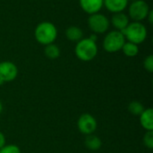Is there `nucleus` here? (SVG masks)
Masks as SVG:
<instances>
[{
    "label": "nucleus",
    "instance_id": "f257e3e1",
    "mask_svg": "<svg viewBox=\"0 0 153 153\" xmlns=\"http://www.w3.org/2000/svg\"><path fill=\"white\" fill-rule=\"evenodd\" d=\"M57 33V29L53 22L44 21L36 26L34 30V38L39 44L47 46L56 41Z\"/></svg>",
    "mask_w": 153,
    "mask_h": 153
},
{
    "label": "nucleus",
    "instance_id": "f03ea898",
    "mask_svg": "<svg viewBox=\"0 0 153 153\" xmlns=\"http://www.w3.org/2000/svg\"><path fill=\"white\" fill-rule=\"evenodd\" d=\"M99 53L97 42L89 38H82L76 42L74 48V54L76 57L82 62H90L93 60Z\"/></svg>",
    "mask_w": 153,
    "mask_h": 153
},
{
    "label": "nucleus",
    "instance_id": "7ed1b4c3",
    "mask_svg": "<svg viewBox=\"0 0 153 153\" xmlns=\"http://www.w3.org/2000/svg\"><path fill=\"white\" fill-rule=\"evenodd\" d=\"M126 41L140 45L143 43L148 36L146 26L141 22H130V23L122 31Z\"/></svg>",
    "mask_w": 153,
    "mask_h": 153
},
{
    "label": "nucleus",
    "instance_id": "20e7f679",
    "mask_svg": "<svg viewBox=\"0 0 153 153\" xmlns=\"http://www.w3.org/2000/svg\"><path fill=\"white\" fill-rule=\"evenodd\" d=\"M126 41V38L121 31L113 30L105 35L102 47L103 49L108 53H117L121 51Z\"/></svg>",
    "mask_w": 153,
    "mask_h": 153
},
{
    "label": "nucleus",
    "instance_id": "39448f33",
    "mask_svg": "<svg viewBox=\"0 0 153 153\" xmlns=\"http://www.w3.org/2000/svg\"><path fill=\"white\" fill-rule=\"evenodd\" d=\"M128 16L132 22H143L146 20L152 10L149 4L144 0H135L128 4Z\"/></svg>",
    "mask_w": 153,
    "mask_h": 153
},
{
    "label": "nucleus",
    "instance_id": "423d86ee",
    "mask_svg": "<svg viewBox=\"0 0 153 153\" xmlns=\"http://www.w3.org/2000/svg\"><path fill=\"white\" fill-rule=\"evenodd\" d=\"M87 23L90 30L96 35L106 33L110 27V20L101 13L89 15Z\"/></svg>",
    "mask_w": 153,
    "mask_h": 153
},
{
    "label": "nucleus",
    "instance_id": "0eeeda50",
    "mask_svg": "<svg viewBox=\"0 0 153 153\" xmlns=\"http://www.w3.org/2000/svg\"><path fill=\"white\" fill-rule=\"evenodd\" d=\"M77 128L81 134L90 135L96 132L98 128V122L91 114L84 113L82 114L77 120Z\"/></svg>",
    "mask_w": 153,
    "mask_h": 153
},
{
    "label": "nucleus",
    "instance_id": "6e6552de",
    "mask_svg": "<svg viewBox=\"0 0 153 153\" xmlns=\"http://www.w3.org/2000/svg\"><path fill=\"white\" fill-rule=\"evenodd\" d=\"M18 67L11 61L5 60L0 62V79L4 82H13L18 76Z\"/></svg>",
    "mask_w": 153,
    "mask_h": 153
},
{
    "label": "nucleus",
    "instance_id": "1a4fd4ad",
    "mask_svg": "<svg viewBox=\"0 0 153 153\" xmlns=\"http://www.w3.org/2000/svg\"><path fill=\"white\" fill-rule=\"evenodd\" d=\"M82 10L89 15L100 13L103 8V0H79Z\"/></svg>",
    "mask_w": 153,
    "mask_h": 153
},
{
    "label": "nucleus",
    "instance_id": "9d476101",
    "mask_svg": "<svg viewBox=\"0 0 153 153\" xmlns=\"http://www.w3.org/2000/svg\"><path fill=\"white\" fill-rule=\"evenodd\" d=\"M129 23H130V18L124 12L113 13L110 20V24H112L115 30L119 31H122L125 28H126V26Z\"/></svg>",
    "mask_w": 153,
    "mask_h": 153
},
{
    "label": "nucleus",
    "instance_id": "9b49d317",
    "mask_svg": "<svg viewBox=\"0 0 153 153\" xmlns=\"http://www.w3.org/2000/svg\"><path fill=\"white\" fill-rule=\"evenodd\" d=\"M128 4V0H103V6L112 13L124 12Z\"/></svg>",
    "mask_w": 153,
    "mask_h": 153
},
{
    "label": "nucleus",
    "instance_id": "f8f14e48",
    "mask_svg": "<svg viewBox=\"0 0 153 153\" xmlns=\"http://www.w3.org/2000/svg\"><path fill=\"white\" fill-rule=\"evenodd\" d=\"M140 124L142 127L147 131H153V109L152 108H147L139 116Z\"/></svg>",
    "mask_w": 153,
    "mask_h": 153
},
{
    "label": "nucleus",
    "instance_id": "ddd939ff",
    "mask_svg": "<svg viewBox=\"0 0 153 153\" xmlns=\"http://www.w3.org/2000/svg\"><path fill=\"white\" fill-rule=\"evenodd\" d=\"M65 37L72 42H78L83 38V31L79 26L72 25L65 30Z\"/></svg>",
    "mask_w": 153,
    "mask_h": 153
},
{
    "label": "nucleus",
    "instance_id": "4468645a",
    "mask_svg": "<svg viewBox=\"0 0 153 153\" xmlns=\"http://www.w3.org/2000/svg\"><path fill=\"white\" fill-rule=\"evenodd\" d=\"M84 145L88 150L92 151V152H96L101 148L102 141L98 135L92 134L90 135H86V138L84 140Z\"/></svg>",
    "mask_w": 153,
    "mask_h": 153
},
{
    "label": "nucleus",
    "instance_id": "2eb2a0df",
    "mask_svg": "<svg viewBox=\"0 0 153 153\" xmlns=\"http://www.w3.org/2000/svg\"><path fill=\"white\" fill-rule=\"evenodd\" d=\"M44 54L48 59L55 60V59H57L60 56L61 50H60V48L56 44L51 43V44H48V45L45 46Z\"/></svg>",
    "mask_w": 153,
    "mask_h": 153
},
{
    "label": "nucleus",
    "instance_id": "dca6fc26",
    "mask_svg": "<svg viewBox=\"0 0 153 153\" xmlns=\"http://www.w3.org/2000/svg\"><path fill=\"white\" fill-rule=\"evenodd\" d=\"M121 51L127 57H134L139 54V45H136L129 41H126Z\"/></svg>",
    "mask_w": 153,
    "mask_h": 153
},
{
    "label": "nucleus",
    "instance_id": "f3484780",
    "mask_svg": "<svg viewBox=\"0 0 153 153\" xmlns=\"http://www.w3.org/2000/svg\"><path fill=\"white\" fill-rule=\"evenodd\" d=\"M127 109H128L129 113H131L132 115L139 117L143 112L145 108H144V106L143 105L142 102H140L138 100H133L128 104Z\"/></svg>",
    "mask_w": 153,
    "mask_h": 153
},
{
    "label": "nucleus",
    "instance_id": "a211bd4d",
    "mask_svg": "<svg viewBox=\"0 0 153 153\" xmlns=\"http://www.w3.org/2000/svg\"><path fill=\"white\" fill-rule=\"evenodd\" d=\"M143 143L144 146L150 150L153 149V131H147L143 138Z\"/></svg>",
    "mask_w": 153,
    "mask_h": 153
},
{
    "label": "nucleus",
    "instance_id": "6ab92c4d",
    "mask_svg": "<svg viewBox=\"0 0 153 153\" xmlns=\"http://www.w3.org/2000/svg\"><path fill=\"white\" fill-rule=\"evenodd\" d=\"M0 153H22V152L16 144H5L0 149Z\"/></svg>",
    "mask_w": 153,
    "mask_h": 153
},
{
    "label": "nucleus",
    "instance_id": "aec40b11",
    "mask_svg": "<svg viewBox=\"0 0 153 153\" xmlns=\"http://www.w3.org/2000/svg\"><path fill=\"white\" fill-rule=\"evenodd\" d=\"M143 67L144 69L149 72L150 74H152L153 72V56L152 55H149L148 56L145 57V59L143 60Z\"/></svg>",
    "mask_w": 153,
    "mask_h": 153
},
{
    "label": "nucleus",
    "instance_id": "412c9836",
    "mask_svg": "<svg viewBox=\"0 0 153 153\" xmlns=\"http://www.w3.org/2000/svg\"><path fill=\"white\" fill-rule=\"evenodd\" d=\"M6 144V139H5V136L4 134H3V132L0 131V149L2 147H4V145Z\"/></svg>",
    "mask_w": 153,
    "mask_h": 153
},
{
    "label": "nucleus",
    "instance_id": "4be33fe9",
    "mask_svg": "<svg viewBox=\"0 0 153 153\" xmlns=\"http://www.w3.org/2000/svg\"><path fill=\"white\" fill-rule=\"evenodd\" d=\"M146 20H147V21L150 22V24H152L153 23V11L152 10H151V11H150V13H149V14H148V16H147Z\"/></svg>",
    "mask_w": 153,
    "mask_h": 153
},
{
    "label": "nucleus",
    "instance_id": "5701e85b",
    "mask_svg": "<svg viewBox=\"0 0 153 153\" xmlns=\"http://www.w3.org/2000/svg\"><path fill=\"white\" fill-rule=\"evenodd\" d=\"M89 39H91V40H93V41L97 42V39H98V35H96V34L92 33V34H91V36L89 37Z\"/></svg>",
    "mask_w": 153,
    "mask_h": 153
},
{
    "label": "nucleus",
    "instance_id": "b1692460",
    "mask_svg": "<svg viewBox=\"0 0 153 153\" xmlns=\"http://www.w3.org/2000/svg\"><path fill=\"white\" fill-rule=\"evenodd\" d=\"M3 108H4V107H3V103H2V101L0 100V115H1V113L3 112Z\"/></svg>",
    "mask_w": 153,
    "mask_h": 153
},
{
    "label": "nucleus",
    "instance_id": "393cba45",
    "mask_svg": "<svg viewBox=\"0 0 153 153\" xmlns=\"http://www.w3.org/2000/svg\"><path fill=\"white\" fill-rule=\"evenodd\" d=\"M4 83V82H3V81H2V80L0 79V86H2V85H3Z\"/></svg>",
    "mask_w": 153,
    "mask_h": 153
},
{
    "label": "nucleus",
    "instance_id": "a878e982",
    "mask_svg": "<svg viewBox=\"0 0 153 153\" xmlns=\"http://www.w3.org/2000/svg\"><path fill=\"white\" fill-rule=\"evenodd\" d=\"M134 1H135V0H128V2H134Z\"/></svg>",
    "mask_w": 153,
    "mask_h": 153
}]
</instances>
